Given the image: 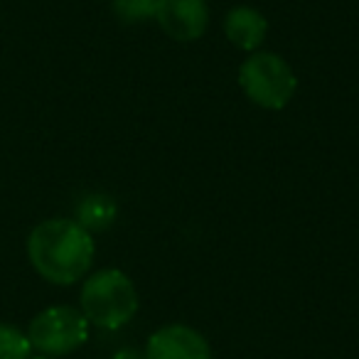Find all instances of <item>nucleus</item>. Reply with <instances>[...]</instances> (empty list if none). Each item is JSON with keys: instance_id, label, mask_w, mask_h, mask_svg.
I'll return each mask as SVG.
<instances>
[{"instance_id": "nucleus-4", "label": "nucleus", "mask_w": 359, "mask_h": 359, "mask_svg": "<svg viewBox=\"0 0 359 359\" xmlns=\"http://www.w3.org/2000/svg\"><path fill=\"white\" fill-rule=\"evenodd\" d=\"M89 320L79 308L72 305H52L32 318L27 327L32 349L42 357H65L89 339Z\"/></svg>"}, {"instance_id": "nucleus-10", "label": "nucleus", "mask_w": 359, "mask_h": 359, "mask_svg": "<svg viewBox=\"0 0 359 359\" xmlns=\"http://www.w3.org/2000/svg\"><path fill=\"white\" fill-rule=\"evenodd\" d=\"M158 0H114V13L126 25H138L145 20H155Z\"/></svg>"}, {"instance_id": "nucleus-9", "label": "nucleus", "mask_w": 359, "mask_h": 359, "mask_svg": "<svg viewBox=\"0 0 359 359\" xmlns=\"http://www.w3.org/2000/svg\"><path fill=\"white\" fill-rule=\"evenodd\" d=\"M32 344L27 332L8 323H0V359H30Z\"/></svg>"}, {"instance_id": "nucleus-6", "label": "nucleus", "mask_w": 359, "mask_h": 359, "mask_svg": "<svg viewBox=\"0 0 359 359\" xmlns=\"http://www.w3.org/2000/svg\"><path fill=\"white\" fill-rule=\"evenodd\" d=\"M143 359H215L207 337L190 325H165L145 342Z\"/></svg>"}, {"instance_id": "nucleus-5", "label": "nucleus", "mask_w": 359, "mask_h": 359, "mask_svg": "<svg viewBox=\"0 0 359 359\" xmlns=\"http://www.w3.org/2000/svg\"><path fill=\"white\" fill-rule=\"evenodd\" d=\"M155 22L177 42H195L210 27L207 0H158Z\"/></svg>"}, {"instance_id": "nucleus-7", "label": "nucleus", "mask_w": 359, "mask_h": 359, "mask_svg": "<svg viewBox=\"0 0 359 359\" xmlns=\"http://www.w3.org/2000/svg\"><path fill=\"white\" fill-rule=\"evenodd\" d=\"M224 35L236 50L259 52L269 35V22L256 8L236 6L224 18Z\"/></svg>"}, {"instance_id": "nucleus-3", "label": "nucleus", "mask_w": 359, "mask_h": 359, "mask_svg": "<svg viewBox=\"0 0 359 359\" xmlns=\"http://www.w3.org/2000/svg\"><path fill=\"white\" fill-rule=\"evenodd\" d=\"M239 86L251 104L266 111H280L290 104L298 79L290 65L276 52H251L239 67Z\"/></svg>"}, {"instance_id": "nucleus-2", "label": "nucleus", "mask_w": 359, "mask_h": 359, "mask_svg": "<svg viewBox=\"0 0 359 359\" xmlns=\"http://www.w3.org/2000/svg\"><path fill=\"white\" fill-rule=\"evenodd\" d=\"M79 310L99 330H118L138 313V290L118 269H104L86 276L79 295Z\"/></svg>"}, {"instance_id": "nucleus-8", "label": "nucleus", "mask_w": 359, "mask_h": 359, "mask_svg": "<svg viewBox=\"0 0 359 359\" xmlns=\"http://www.w3.org/2000/svg\"><path fill=\"white\" fill-rule=\"evenodd\" d=\"M118 217V207L111 200L109 195H101V192H94V195H86L84 200L76 205V222L84 226L86 231H104L109 229L111 224Z\"/></svg>"}, {"instance_id": "nucleus-11", "label": "nucleus", "mask_w": 359, "mask_h": 359, "mask_svg": "<svg viewBox=\"0 0 359 359\" xmlns=\"http://www.w3.org/2000/svg\"><path fill=\"white\" fill-rule=\"evenodd\" d=\"M30 359H52V357H30Z\"/></svg>"}, {"instance_id": "nucleus-1", "label": "nucleus", "mask_w": 359, "mask_h": 359, "mask_svg": "<svg viewBox=\"0 0 359 359\" xmlns=\"http://www.w3.org/2000/svg\"><path fill=\"white\" fill-rule=\"evenodd\" d=\"M96 246L76 219H45L27 236V259L32 269L55 285H74L91 271Z\"/></svg>"}]
</instances>
